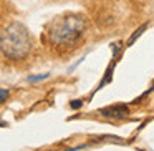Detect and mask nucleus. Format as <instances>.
<instances>
[{"label": "nucleus", "instance_id": "obj_4", "mask_svg": "<svg viewBox=\"0 0 154 151\" xmlns=\"http://www.w3.org/2000/svg\"><path fill=\"white\" fill-rule=\"evenodd\" d=\"M146 28H147V24H144V25H141L139 28H136V32H134V33H133V35H131V37H129V40H128V45H133L134 42H136L137 38H139L141 35H143V32L146 30Z\"/></svg>", "mask_w": 154, "mask_h": 151}, {"label": "nucleus", "instance_id": "obj_6", "mask_svg": "<svg viewBox=\"0 0 154 151\" xmlns=\"http://www.w3.org/2000/svg\"><path fill=\"white\" fill-rule=\"evenodd\" d=\"M8 98V90H0V103H4Z\"/></svg>", "mask_w": 154, "mask_h": 151}, {"label": "nucleus", "instance_id": "obj_1", "mask_svg": "<svg viewBox=\"0 0 154 151\" xmlns=\"http://www.w3.org/2000/svg\"><path fill=\"white\" fill-rule=\"evenodd\" d=\"M85 30H86V20L83 15L70 14L61 18H57L50 25L48 38L55 47L70 48L83 37Z\"/></svg>", "mask_w": 154, "mask_h": 151}, {"label": "nucleus", "instance_id": "obj_7", "mask_svg": "<svg viewBox=\"0 0 154 151\" xmlns=\"http://www.w3.org/2000/svg\"><path fill=\"white\" fill-rule=\"evenodd\" d=\"M81 105H83V101L76 100V101H71V103H70V106H71V108H81Z\"/></svg>", "mask_w": 154, "mask_h": 151}, {"label": "nucleus", "instance_id": "obj_5", "mask_svg": "<svg viewBox=\"0 0 154 151\" xmlns=\"http://www.w3.org/2000/svg\"><path fill=\"white\" fill-rule=\"evenodd\" d=\"M50 77V73H42V75H30V77L27 78L28 81H42V80H47V78Z\"/></svg>", "mask_w": 154, "mask_h": 151}, {"label": "nucleus", "instance_id": "obj_2", "mask_svg": "<svg viewBox=\"0 0 154 151\" xmlns=\"http://www.w3.org/2000/svg\"><path fill=\"white\" fill-rule=\"evenodd\" d=\"M0 52L8 60H23L32 52V37L27 27L12 22L0 32Z\"/></svg>", "mask_w": 154, "mask_h": 151}, {"label": "nucleus", "instance_id": "obj_8", "mask_svg": "<svg viewBox=\"0 0 154 151\" xmlns=\"http://www.w3.org/2000/svg\"><path fill=\"white\" fill-rule=\"evenodd\" d=\"M0 126H7V123H5V121H2V120H0Z\"/></svg>", "mask_w": 154, "mask_h": 151}, {"label": "nucleus", "instance_id": "obj_3", "mask_svg": "<svg viewBox=\"0 0 154 151\" xmlns=\"http://www.w3.org/2000/svg\"><path fill=\"white\" fill-rule=\"evenodd\" d=\"M98 113L101 115L103 118H109V120H123V118L128 116L129 113V108L128 105H113V106H108V108H103L100 110Z\"/></svg>", "mask_w": 154, "mask_h": 151}]
</instances>
